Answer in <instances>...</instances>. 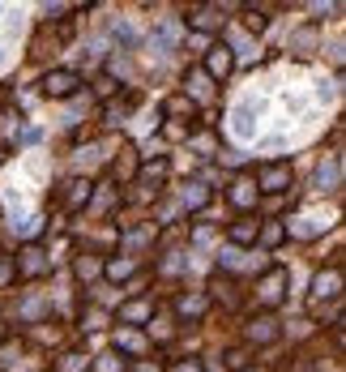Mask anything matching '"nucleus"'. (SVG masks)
Returning a JSON list of instances; mask_svg holds the SVG:
<instances>
[{
	"label": "nucleus",
	"instance_id": "ddd939ff",
	"mask_svg": "<svg viewBox=\"0 0 346 372\" xmlns=\"http://www.w3.org/2000/svg\"><path fill=\"white\" fill-rule=\"evenodd\" d=\"M4 159H9V150H4V146H0V163H4Z\"/></svg>",
	"mask_w": 346,
	"mask_h": 372
},
{
	"label": "nucleus",
	"instance_id": "423d86ee",
	"mask_svg": "<svg viewBox=\"0 0 346 372\" xmlns=\"http://www.w3.org/2000/svg\"><path fill=\"white\" fill-rule=\"evenodd\" d=\"M21 274H26V278L43 274V253H39V248H26V253H21Z\"/></svg>",
	"mask_w": 346,
	"mask_h": 372
},
{
	"label": "nucleus",
	"instance_id": "f8f14e48",
	"mask_svg": "<svg viewBox=\"0 0 346 372\" xmlns=\"http://www.w3.org/2000/svg\"><path fill=\"white\" fill-rule=\"evenodd\" d=\"M180 372H201V368H197V364H184V368H180Z\"/></svg>",
	"mask_w": 346,
	"mask_h": 372
},
{
	"label": "nucleus",
	"instance_id": "9d476101",
	"mask_svg": "<svg viewBox=\"0 0 346 372\" xmlns=\"http://www.w3.org/2000/svg\"><path fill=\"white\" fill-rule=\"evenodd\" d=\"M248 30H265V17L261 13H248Z\"/></svg>",
	"mask_w": 346,
	"mask_h": 372
},
{
	"label": "nucleus",
	"instance_id": "f257e3e1",
	"mask_svg": "<svg viewBox=\"0 0 346 372\" xmlns=\"http://www.w3.org/2000/svg\"><path fill=\"white\" fill-rule=\"evenodd\" d=\"M77 86H81V77H77L73 69H56V73L43 77V94H47V99H68Z\"/></svg>",
	"mask_w": 346,
	"mask_h": 372
},
{
	"label": "nucleus",
	"instance_id": "0eeeda50",
	"mask_svg": "<svg viewBox=\"0 0 346 372\" xmlns=\"http://www.w3.org/2000/svg\"><path fill=\"white\" fill-rule=\"evenodd\" d=\"M235 206H248L253 201V180H235V193H231Z\"/></svg>",
	"mask_w": 346,
	"mask_h": 372
},
{
	"label": "nucleus",
	"instance_id": "9b49d317",
	"mask_svg": "<svg viewBox=\"0 0 346 372\" xmlns=\"http://www.w3.org/2000/svg\"><path fill=\"white\" fill-rule=\"evenodd\" d=\"M4 278H9V266H4V261H0V283H4Z\"/></svg>",
	"mask_w": 346,
	"mask_h": 372
},
{
	"label": "nucleus",
	"instance_id": "1a4fd4ad",
	"mask_svg": "<svg viewBox=\"0 0 346 372\" xmlns=\"http://www.w3.org/2000/svg\"><path fill=\"white\" fill-rule=\"evenodd\" d=\"M257 326H261V330H253V338H261V343H270V338H274V334H278V330H274V321H270V317H261V321H257Z\"/></svg>",
	"mask_w": 346,
	"mask_h": 372
},
{
	"label": "nucleus",
	"instance_id": "20e7f679",
	"mask_svg": "<svg viewBox=\"0 0 346 372\" xmlns=\"http://www.w3.org/2000/svg\"><path fill=\"white\" fill-rule=\"evenodd\" d=\"M257 236H261V223H257V218H248V214L231 227V240H235V244H253Z\"/></svg>",
	"mask_w": 346,
	"mask_h": 372
},
{
	"label": "nucleus",
	"instance_id": "7ed1b4c3",
	"mask_svg": "<svg viewBox=\"0 0 346 372\" xmlns=\"http://www.w3.org/2000/svg\"><path fill=\"white\" fill-rule=\"evenodd\" d=\"M205 64H210V73H214V77H227V73L235 69V56H231V47H227V43H214Z\"/></svg>",
	"mask_w": 346,
	"mask_h": 372
},
{
	"label": "nucleus",
	"instance_id": "39448f33",
	"mask_svg": "<svg viewBox=\"0 0 346 372\" xmlns=\"http://www.w3.org/2000/svg\"><path fill=\"white\" fill-rule=\"evenodd\" d=\"M278 300H283V270H274L261 287V304H278Z\"/></svg>",
	"mask_w": 346,
	"mask_h": 372
},
{
	"label": "nucleus",
	"instance_id": "f03ea898",
	"mask_svg": "<svg viewBox=\"0 0 346 372\" xmlns=\"http://www.w3.org/2000/svg\"><path fill=\"white\" fill-rule=\"evenodd\" d=\"M261 188H265V193L291 188V163H270V167H261Z\"/></svg>",
	"mask_w": 346,
	"mask_h": 372
},
{
	"label": "nucleus",
	"instance_id": "6e6552de",
	"mask_svg": "<svg viewBox=\"0 0 346 372\" xmlns=\"http://www.w3.org/2000/svg\"><path fill=\"white\" fill-rule=\"evenodd\" d=\"M73 193H68V206H81L86 197H90V180H77V184H68Z\"/></svg>",
	"mask_w": 346,
	"mask_h": 372
}]
</instances>
